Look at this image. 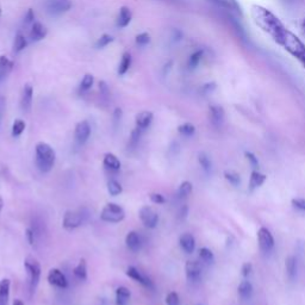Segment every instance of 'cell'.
<instances>
[{
    "instance_id": "obj_19",
    "label": "cell",
    "mask_w": 305,
    "mask_h": 305,
    "mask_svg": "<svg viewBox=\"0 0 305 305\" xmlns=\"http://www.w3.org/2000/svg\"><path fill=\"white\" fill-rule=\"evenodd\" d=\"M103 164L105 168H108L112 172H118L120 169V166H122L119 159H118L117 156L112 153H106L105 155H104Z\"/></svg>"
},
{
    "instance_id": "obj_28",
    "label": "cell",
    "mask_w": 305,
    "mask_h": 305,
    "mask_svg": "<svg viewBox=\"0 0 305 305\" xmlns=\"http://www.w3.org/2000/svg\"><path fill=\"white\" fill-rule=\"evenodd\" d=\"M131 55L129 53H124L122 56V60H120L119 66H118V74L119 75H124V74L128 72L129 68L131 67Z\"/></svg>"
},
{
    "instance_id": "obj_51",
    "label": "cell",
    "mask_w": 305,
    "mask_h": 305,
    "mask_svg": "<svg viewBox=\"0 0 305 305\" xmlns=\"http://www.w3.org/2000/svg\"><path fill=\"white\" fill-rule=\"evenodd\" d=\"M13 305H24V303L21 301V299H16L15 303H13Z\"/></svg>"
},
{
    "instance_id": "obj_39",
    "label": "cell",
    "mask_w": 305,
    "mask_h": 305,
    "mask_svg": "<svg viewBox=\"0 0 305 305\" xmlns=\"http://www.w3.org/2000/svg\"><path fill=\"white\" fill-rule=\"evenodd\" d=\"M112 41H114V37L110 36V35L108 34H104L103 36L99 37V40L97 41V43H95V46H97V48H105V47L109 46Z\"/></svg>"
},
{
    "instance_id": "obj_5",
    "label": "cell",
    "mask_w": 305,
    "mask_h": 305,
    "mask_svg": "<svg viewBox=\"0 0 305 305\" xmlns=\"http://www.w3.org/2000/svg\"><path fill=\"white\" fill-rule=\"evenodd\" d=\"M87 215H85L84 210L79 211H66L65 216H63L62 225L66 230H74L82 225L85 221H86Z\"/></svg>"
},
{
    "instance_id": "obj_50",
    "label": "cell",
    "mask_w": 305,
    "mask_h": 305,
    "mask_svg": "<svg viewBox=\"0 0 305 305\" xmlns=\"http://www.w3.org/2000/svg\"><path fill=\"white\" fill-rule=\"evenodd\" d=\"M180 216L183 217V218H185V217L188 216V208L185 207V208L183 209V211H181V212H180Z\"/></svg>"
},
{
    "instance_id": "obj_53",
    "label": "cell",
    "mask_w": 305,
    "mask_h": 305,
    "mask_svg": "<svg viewBox=\"0 0 305 305\" xmlns=\"http://www.w3.org/2000/svg\"><path fill=\"white\" fill-rule=\"evenodd\" d=\"M303 30H304V34H305V19H304V22H303Z\"/></svg>"
},
{
    "instance_id": "obj_2",
    "label": "cell",
    "mask_w": 305,
    "mask_h": 305,
    "mask_svg": "<svg viewBox=\"0 0 305 305\" xmlns=\"http://www.w3.org/2000/svg\"><path fill=\"white\" fill-rule=\"evenodd\" d=\"M35 161L38 171L41 173H48L53 169L55 160H56V154L55 150L46 142H38L35 147Z\"/></svg>"
},
{
    "instance_id": "obj_49",
    "label": "cell",
    "mask_w": 305,
    "mask_h": 305,
    "mask_svg": "<svg viewBox=\"0 0 305 305\" xmlns=\"http://www.w3.org/2000/svg\"><path fill=\"white\" fill-rule=\"evenodd\" d=\"M114 118H115V123H116V124H118V122H120V118H122V110H120V109L115 110Z\"/></svg>"
},
{
    "instance_id": "obj_35",
    "label": "cell",
    "mask_w": 305,
    "mask_h": 305,
    "mask_svg": "<svg viewBox=\"0 0 305 305\" xmlns=\"http://www.w3.org/2000/svg\"><path fill=\"white\" fill-rule=\"evenodd\" d=\"M25 122L22 119H16L15 122H13L12 124V131H11V134H12L13 137H18L21 136L22 134H23V131L25 130Z\"/></svg>"
},
{
    "instance_id": "obj_48",
    "label": "cell",
    "mask_w": 305,
    "mask_h": 305,
    "mask_svg": "<svg viewBox=\"0 0 305 305\" xmlns=\"http://www.w3.org/2000/svg\"><path fill=\"white\" fill-rule=\"evenodd\" d=\"M34 19H35V13H34V11L30 9L29 11H27V13L25 16V24L34 23Z\"/></svg>"
},
{
    "instance_id": "obj_21",
    "label": "cell",
    "mask_w": 305,
    "mask_h": 305,
    "mask_svg": "<svg viewBox=\"0 0 305 305\" xmlns=\"http://www.w3.org/2000/svg\"><path fill=\"white\" fill-rule=\"evenodd\" d=\"M285 269H286V274L290 280H295L297 278V271H298V263H297V259L293 255L286 258L285 260Z\"/></svg>"
},
{
    "instance_id": "obj_29",
    "label": "cell",
    "mask_w": 305,
    "mask_h": 305,
    "mask_svg": "<svg viewBox=\"0 0 305 305\" xmlns=\"http://www.w3.org/2000/svg\"><path fill=\"white\" fill-rule=\"evenodd\" d=\"M198 162H199L203 171L207 173V174H210L211 169H212V164H211L210 158H209L207 154L199 153V155H198Z\"/></svg>"
},
{
    "instance_id": "obj_15",
    "label": "cell",
    "mask_w": 305,
    "mask_h": 305,
    "mask_svg": "<svg viewBox=\"0 0 305 305\" xmlns=\"http://www.w3.org/2000/svg\"><path fill=\"white\" fill-rule=\"evenodd\" d=\"M125 244L131 252H139L142 247V238L140 236V234L134 232V230L133 232H129L125 236Z\"/></svg>"
},
{
    "instance_id": "obj_14",
    "label": "cell",
    "mask_w": 305,
    "mask_h": 305,
    "mask_svg": "<svg viewBox=\"0 0 305 305\" xmlns=\"http://www.w3.org/2000/svg\"><path fill=\"white\" fill-rule=\"evenodd\" d=\"M219 7L230 11V12L236 13V15H242V7L238 4L237 0H208Z\"/></svg>"
},
{
    "instance_id": "obj_16",
    "label": "cell",
    "mask_w": 305,
    "mask_h": 305,
    "mask_svg": "<svg viewBox=\"0 0 305 305\" xmlns=\"http://www.w3.org/2000/svg\"><path fill=\"white\" fill-rule=\"evenodd\" d=\"M154 119V115L153 112L150 111H142L137 115L136 118H135V124H136V128L141 129V130H145L148 129L152 124Z\"/></svg>"
},
{
    "instance_id": "obj_13",
    "label": "cell",
    "mask_w": 305,
    "mask_h": 305,
    "mask_svg": "<svg viewBox=\"0 0 305 305\" xmlns=\"http://www.w3.org/2000/svg\"><path fill=\"white\" fill-rule=\"evenodd\" d=\"M32 95H34V89L30 84H26L23 89V93L21 97V109L24 112H29L32 106Z\"/></svg>"
},
{
    "instance_id": "obj_36",
    "label": "cell",
    "mask_w": 305,
    "mask_h": 305,
    "mask_svg": "<svg viewBox=\"0 0 305 305\" xmlns=\"http://www.w3.org/2000/svg\"><path fill=\"white\" fill-rule=\"evenodd\" d=\"M93 82H94V78H93L92 74H86L84 76V79L81 80L79 89H80L81 92H86V91L91 90V87L93 86Z\"/></svg>"
},
{
    "instance_id": "obj_52",
    "label": "cell",
    "mask_w": 305,
    "mask_h": 305,
    "mask_svg": "<svg viewBox=\"0 0 305 305\" xmlns=\"http://www.w3.org/2000/svg\"><path fill=\"white\" fill-rule=\"evenodd\" d=\"M2 207H4V202H2V198L0 197V212H1L2 210Z\"/></svg>"
},
{
    "instance_id": "obj_9",
    "label": "cell",
    "mask_w": 305,
    "mask_h": 305,
    "mask_svg": "<svg viewBox=\"0 0 305 305\" xmlns=\"http://www.w3.org/2000/svg\"><path fill=\"white\" fill-rule=\"evenodd\" d=\"M125 273L129 278L135 280V282H137L139 284H141L142 286L148 288V290H154V288H155L152 279L148 278L147 276H144L141 271H139V269H137L136 267H134V266H129V267L126 268Z\"/></svg>"
},
{
    "instance_id": "obj_44",
    "label": "cell",
    "mask_w": 305,
    "mask_h": 305,
    "mask_svg": "<svg viewBox=\"0 0 305 305\" xmlns=\"http://www.w3.org/2000/svg\"><path fill=\"white\" fill-rule=\"evenodd\" d=\"M149 199L152 200V203H154V204H164L166 203V199H164V197L162 196L161 193H150L149 194Z\"/></svg>"
},
{
    "instance_id": "obj_25",
    "label": "cell",
    "mask_w": 305,
    "mask_h": 305,
    "mask_svg": "<svg viewBox=\"0 0 305 305\" xmlns=\"http://www.w3.org/2000/svg\"><path fill=\"white\" fill-rule=\"evenodd\" d=\"M131 292L128 287L119 286L116 288V305H126L130 301Z\"/></svg>"
},
{
    "instance_id": "obj_12",
    "label": "cell",
    "mask_w": 305,
    "mask_h": 305,
    "mask_svg": "<svg viewBox=\"0 0 305 305\" xmlns=\"http://www.w3.org/2000/svg\"><path fill=\"white\" fill-rule=\"evenodd\" d=\"M48 279L49 284L54 285V286L59 287V288H67L68 286V280L66 278L65 274L62 273L60 269L57 268H51L50 271L48 272Z\"/></svg>"
},
{
    "instance_id": "obj_42",
    "label": "cell",
    "mask_w": 305,
    "mask_h": 305,
    "mask_svg": "<svg viewBox=\"0 0 305 305\" xmlns=\"http://www.w3.org/2000/svg\"><path fill=\"white\" fill-rule=\"evenodd\" d=\"M291 203H292L293 208H296L297 210L305 212V199H303V198H293Z\"/></svg>"
},
{
    "instance_id": "obj_8",
    "label": "cell",
    "mask_w": 305,
    "mask_h": 305,
    "mask_svg": "<svg viewBox=\"0 0 305 305\" xmlns=\"http://www.w3.org/2000/svg\"><path fill=\"white\" fill-rule=\"evenodd\" d=\"M46 7L50 15L59 16L70 10L72 1L70 0H47Z\"/></svg>"
},
{
    "instance_id": "obj_41",
    "label": "cell",
    "mask_w": 305,
    "mask_h": 305,
    "mask_svg": "<svg viewBox=\"0 0 305 305\" xmlns=\"http://www.w3.org/2000/svg\"><path fill=\"white\" fill-rule=\"evenodd\" d=\"M150 42V36L147 32H142L136 36V43L139 46H145Z\"/></svg>"
},
{
    "instance_id": "obj_10",
    "label": "cell",
    "mask_w": 305,
    "mask_h": 305,
    "mask_svg": "<svg viewBox=\"0 0 305 305\" xmlns=\"http://www.w3.org/2000/svg\"><path fill=\"white\" fill-rule=\"evenodd\" d=\"M186 278L191 284H197L202 280V267L197 261H188L185 265Z\"/></svg>"
},
{
    "instance_id": "obj_46",
    "label": "cell",
    "mask_w": 305,
    "mask_h": 305,
    "mask_svg": "<svg viewBox=\"0 0 305 305\" xmlns=\"http://www.w3.org/2000/svg\"><path fill=\"white\" fill-rule=\"evenodd\" d=\"M253 271V265L251 262H246L242 265V268H241V272H242V276L244 277V278H248L249 276H251Z\"/></svg>"
},
{
    "instance_id": "obj_30",
    "label": "cell",
    "mask_w": 305,
    "mask_h": 305,
    "mask_svg": "<svg viewBox=\"0 0 305 305\" xmlns=\"http://www.w3.org/2000/svg\"><path fill=\"white\" fill-rule=\"evenodd\" d=\"M27 46V41L24 35L22 34H17L15 37V42H13V51L15 53H21V51H23L24 49L26 48Z\"/></svg>"
},
{
    "instance_id": "obj_18",
    "label": "cell",
    "mask_w": 305,
    "mask_h": 305,
    "mask_svg": "<svg viewBox=\"0 0 305 305\" xmlns=\"http://www.w3.org/2000/svg\"><path fill=\"white\" fill-rule=\"evenodd\" d=\"M179 244L184 252L188 253V254H192L194 252V248H196V240H194L192 234L185 233L180 236Z\"/></svg>"
},
{
    "instance_id": "obj_24",
    "label": "cell",
    "mask_w": 305,
    "mask_h": 305,
    "mask_svg": "<svg viewBox=\"0 0 305 305\" xmlns=\"http://www.w3.org/2000/svg\"><path fill=\"white\" fill-rule=\"evenodd\" d=\"M266 179H267V177H266L265 174L257 171V169L253 171L251 174V179H249V189H251V191H254L255 188H260V186L265 183Z\"/></svg>"
},
{
    "instance_id": "obj_3",
    "label": "cell",
    "mask_w": 305,
    "mask_h": 305,
    "mask_svg": "<svg viewBox=\"0 0 305 305\" xmlns=\"http://www.w3.org/2000/svg\"><path fill=\"white\" fill-rule=\"evenodd\" d=\"M24 266H25L26 274H27V288H29L30 297L34 296L36 292L38 284H40L41 279V266L40 262L32 257H27L25 261H24Z\"/></svg>"
},
{
    "instance_id": "obj_31",
    "label": "cell",
    "mask_w": 305,
    "mask_h": 305,
    "mask_svg": "<svg viewBox=\"0 0 305 305\" xmlns=\"http://www.w3.org/2000/svg\"><path fill=\"white\" fill-rule=\"evenodd\" d=\"M142 133H143V130H141V129H139V128H135L134 130L131 131L130 140H129V144H128V147L130 148V149H135V148L139 145L140 140H141V137H142Z\"/></svg>"
},
{
    "instance_id": "obj_37",
    "label": "cell",
    "mask_w": 305,
    "mask_h": 305,
    "mask_svg": "<svg viewBox=\"0 0 305 305\" xmlns=\"http://www.w3.org/2000/svg\"><path fill=\"white\" fill-rule=\"evenodd\" d=\"M224 178H225V180L229 181V183L234 186L240 185V183H241L240 174H237V173L234 172V171H225L224 172Z\"/></svg>"
},
{
    "instance_id": "obj_43",
    "label": "cell",
    "mask_w": 305,
    "mask_h": 305,
    "mask_svg": "<svg viewBox=\"0 0 305 305\" xmlns=\"http://www.w3.org/2000/svg\"><path fill=\"white\" fill-rule=\"evenodd\" d=\"M167 305H179V296L177 292H169L166 297Z\"/></svg>"
},
{
    "instance_id": "obj_22",
    "label": "cell",
    "mask_w": 305,
    "mask_h": 305,
    "mask_svg": "<svg viewBox=\"0 0 305 305\" xmlns=\"http://www.w3.org/2000/svg\"><path fill=\"white\" fill-rule=\"evenodd\" d=\"M131 18H133V15H131L130 9L126 6L120 7L119 13H118V17H117V26L126 27L129 24H130Z\"/></svg>"
},
{
    "instance_id": "obj_27",
    "label": "cell",
    "mask_w": 305,
    "mask_h": 305,
    "mask_svg": "<svg viewBox=\"0 0 305 305\" xmlns=\"http://www.w3.org/2000/svg\"><path fill=\"white\" fill-rule=\"evenodd\" d=\"M74 276H75L79 280H82V282L87 279V263H86V260L81 259L80 261H79V263L75 266V268H74Z\"/></svg>"
},
{
    "instance_id": "obj_4",
    "label": "cell",
    "mask_w": 305,
    "mask_h": 305,
    "mask_svg": "<svg viewBox=\"0 0 305 305\" xmlns=\"http://www.w3.org/2000/svg\"><path fill=\"white\" fill-rule=\"evenodd\" d=\"M124 218V209L116 203H108L100 212V219L106 223H119Z\"/></svg>"
},
{
    "instance_id": "obj_38",
    "label": "cell",
    "mask_w": 305,
    "mask_h": 305,
    "mask_svg": "<svg viewBox=\"0 0 305 305\" xmlns=\"http://www.w3.org/2000/svg\"><path fill=\"white\" fill-rule=\"evenodd\" d=\"M178 131H179L181 135H184V136L188 137L194 134L196 128H194V125L191 124V123H185V124H181L179 128H178Z\"/></svg>"
},
{
    "instance_id": "obj_23",
    "label": "cell",
    "mask_w": 305,
    "mask_h": 305,
    "mask_svg": "<svg viewBox=\"0 0 305 305\" xmlns=\"http://www.w3.org/2000/svg\"><path fill=\"white\" fill-rule=\"evenodd\" d=\"M13 63L11 60H9V57L5 56V55H1L0 56V82L7 78L11 70H12Z\"/></svg>"
},
{
    "instance_id": "obj_32",
    "label": "cell",
    "mask_w": 305,
    "mask_h": 305,
    "mask_svg": "<svg viewBox=\"0 0 305 305\" xmlns=\"http://www.w3.org/2000/svg\"><path fill=\"white\" fill-rule=\"evenodd\" d=\"M199 258L205 263H211L215 260V255H213L212 251L207 248V247H203V248L199 249Z\"/></svg>"
},
{
    "instance_id": "obj_17",
    "label": "cell",
    "mask_w": 305,
    "mask_h": 305,
    "mask_svg": "<svg viewBox=\"0 0 305 305\" xmlns=\"http://www.w3.org/2000/svg\"><path fill=\"white\" fill-rule=\"evenodd\" d=\"M47 34H48V30H47V27L43 24H41L40 22H34L32 23L31 30H30V38H31L32 42L42 41L43 38H46Z\"/></svg>"
},
{
    "instance_id": "obj_47",
    "label": "cell",
    "mask_w": 305,
    "mask_h": 305,
    "mask_svg": "<svg viewBox=\"0 0 305 305\" xmlns=\"http://www.w3.org/2000/svg\"><path fill=\"white\" fill-rule=\"evenodd\" d=\"M5 108H6V100L4 97H0V124H1L2 117H4Z\"/></svg>"
},
{
    "instance_id": "obj_33",
    "label": "cell",
    "mask_w": 305,
    "mask_h": 305,
    "mask_svg": "<svg viewBox=\"0 0 305 305\" xmlns=\"http://www.w3.org/2000/svg\"><path fill=\"white\" fill-rule=\"evenodd\" d=\"M192 189H193V188H192V184L189 181H183L180 184L179 188H178V197L186 198L192 193Z\"/></svg>"
},
{
    "instance_id": "obj_45",
    "label": "cell",
    "mask_w": 305,
    "mask_h": 305,
    "mask_svg": "<svg viewBox=\"0 0 305 305\" xmlns=\"http://www.w3.org/2000/svg\"><path fill=\"white\" fill-rule=\"evenodd\" d=\"M244 155H246L247 160L251 162V164L253 167H254V168L259 167V160H258V158L254 155V154L251 153V152H246L244 153Z\"/></svg>"
},
{
    "instance_id": "obj_7",
    "label": "cell",
    "mask_w": 305,
    "mask_h": 305,
    "mask_svg": "<svg viewBox=\"0 0 305 305\" xmlns=\"http://www.w3.org/2000/svg\"><path fill=\"white\" fill-rule=\"evenodd\" d=\"M140 219L142 221L145 227L149 228V229H154L159 223V215L153 208L150 207H142L140 209V212H139Z\"/></svg>"
},
{
    "instance_id": "obj_40",
    "label": "cell",
    "mask_w": 305,
    "mask_h": 305,
    "mask_svg": "<svg viewBox=\"0 0 305 305\" xmlns=\"http://www.w3.org/2000/svg\"><path fill=\"white\" fill-rule=\"evenodd\" d=\"M211 117H212L213 123L219 124L222 119H223V111L219 108H212L211 109Z\"/></svg>"
},
{
    "instance_id": "obj_26",
    "label": "cell",
    "mask_w": 305,
    "mask_h": 305,
    "mask_svg": "<svg viewBox=\"0 0 305 305\" xmlns=\"http://www.w3.org/2000/svg\"><path fill=\"white\" fill-rule=\"evenodd\" d=\"M237 292L241 299L247 301V299L251 298L253 295V285L251 284V282H248V280H243V282H241L237 287Z\"/></svg>"
},
{
    "instance_id": "obj_11",
    "label": "cell",
    "mask_w": 305,
    "mask_h": 305,
    "mask_svg": "<svg viewBox=\"0 0 305 305\" xmlns=\"http://www.w3.org/2000/svg\"><path fill=\"white\" fill-rule=\"evenodd\" d=\"M74 136H75V141L78 144H85L87 140L91 136V125L87 120H81L75 126V131H74Z\"/></svg>"
},
{
    "instance_id": "obj_20",
    "label": "cell",
    "mask_w": 305,
    "mask_h": 305,
    "mask_svg": "<svg viewBox=\"0 0 305 305\" xmlns=\"http://www.w3.org/2000/svg\"><path fill=\"white\" fill-rule=\"evenodd\" d=\"M10 279L2 278L0 280V305H9L10 299Z\"/></svg>"
},
{
    "instance_id": "obj_54",
    "label": "cell",
    "mask_w": 305,
    "mask_h": 305,
    "mask_svg": "<svg viewBox=\"0 0 305 305\" xmlns=\"http://www.w3.org/2000/svg\"><path fill=\"white\" fill-rule=\"evenodd\" d=\"M0 15H1V6H0Z\"/></svg>"
},
{
    "instance_id": "obj_1",
    "label": "cell",
    "mask_w": 305,
    "mask_h": 305,
    "mask_svg": "<svg viewBox=\"0 0 305 305\" xmlns=\"http://www.w3.org/2000/svg\"><path fill=\"white\" fill-rule=\"evenodd\" d=\"M251 17L255 25L267 34L277 45L287 51L305 68V45L272 11L261 5H253Z\"/></svg>"
},
{
    "instance_id": "obj_6",
    "label": "cell",
    "mask_w": 305,
    "mask_h": 305,
    "mask_svg": "<svg viewBox=\"0 0 305 305\" xmlns=\"http://www.w3.org/2000/svg\"><path fill=\"white\" fill-rule=\"evenodd\" d=\"M258 242H259V248L262 253L272 252L274 248V237L272 233L269 232L267 228L261 227L258 232Z\"/></svg>"
},
{
    "instance_id": "obj_34",
    "label": "cell",
    "mask_w": 305,
    "mask_h": 305,
    "mask_svg": "<svg viewBox=\"0 0 305 305\" xmlns=\"http://www.w3.org/2000/svg\"><path fill=\"white\" fill-rule=\"evenodd\" d=\"M108 192L111 196H118L123 192V188L118 181L111 179L108 181Z\"/></svg>"
}]
</instances>
